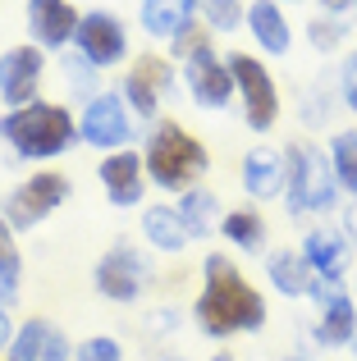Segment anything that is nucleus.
Instances as JSON below:
<instances>
[{
    "label": "nucleus",
    "instance_id": "obj_1",
    "mask_svg": "<svg viewBox=\"0 0 357 361\" xmlns=\"http://www.w3.org/2000/svg\"><path fill=\"white\" fill-rule=\"evenodd\" d=\"M193 325L211 343H229L243 334H266L270 325V302L248 274L238 270L229 252H206L202 256V283L193 298Z\"/></svg>",
    "mask_w": 357,
    "mask_h": 361
},
{
    "label": "nucleus",
    "instance_id": "obj_2",
    "mask_svg": "<svg viewBox=\"0 0 357 361\" xmlns=\"http://www.w3.org/2000/svg\"><path fill=\"white\" fill-rule=\"evenodd\" d=\"M0 142L9 147V156L23 160V165L42 169V165H55L60 156H69L78 142V115L73 106L64 101H28L18 110H5L0 115Z\"/></svg>",
    "mask_w": 357,
    "mask_h": 361
},
{
    "label": "nucleus",
    "instance_id": "obj_3",
    "mask_svg": "<svg viewBox=\"0 0 357 361\" xmlns=\"http://www.w3.org/2000/svg\"><path fill=\"white\" fill-rule=\"evenodd\" d=\"M143 169H147L152 192L178 197L188 188L206 183V174H211V147L188 123L165 115L143 133Z\"/></svg>",
    "mask_w": 357,
    "mask_h": 361
},
{
    "label": "nucleus",
    "instance_id": "obj_4",
    "mask_svg": "<svg viewBox=\"0 0 357 361\" xmlns=\"http://www.w3.org/2000/svg\"><path fill=\"white\" fill-rule=\"evenodd\" d=\"M284 211L294 220H330L339 211L344 192L334 183V169H330V156H325V142L316 137H294L284 147Z\"/></svg>",
    "mask_w": 357,
    "mask_h": 361
},
{
    "label": "nucleus",
    "instance_id": "obj_5",
    "mask_svg": "<svg viewBox=\"0 0 357 361\" xmlns=\"http://www.w3.org/2000/svg\"><path fill=\"white\" fill-rule=\"evenodd\" d=\"M156 283V256L133 238H115L92 261V288L115 307H138Z\"/></svg>",
    "mask_w": 357,
    "mask_h": 361
},
{
    "label": "nucleus",
    "instance_id": "obj_6",
    "mask_svg": "<svg viewBox=\"0 0 357 361\" xmlns=\"http://www.w3.org/2000/svg\"><path fill=\"white\" fill-rule=\"evenodd\" d=\"M115 92L124 97V106H128V115L138 119V128H152L156 119H165V106L178 101L183 82H178V69H174L170 55L147 51L124 69V78L115 82Z\"/></svg>",
    "mask_w": 357,
    "mask_h": 361
},
{
    "label": "nucleus",
    "instance_id": "obj_7",
    "mask_svg": "<svg viewBox=\"0 0 357 361\" xmlns=\"http://www.w3.org/2000/svg\"><path fill=\"white\" fill-rule=\"evenodd\" d=\"M73 197V178L55 165H42L32 174H23L5 197H0V215L14 233H32L51 220L55 211H64V202Z\"/></svg>",
    "mask_w": 357,
    "mask_h": 361
},
{
    "label": "nucleus",
    "instance_id": "obj_8",
    "mask_svg": "<svg viewBox=\"0 0 357 361\" xmlns=\"http://www.w3.org/2000/svg\"><path fill=\"white\" fill-rule=\"evenodd\" d=\"M224 64L234 73V106L243 110V123L252 133H275L279 115H284V97H279L270 64L252 51H224Z\"/></svg>",
    "mask_w": 357,
    "mask_h": 361
},
{
    "label": "nucleus",
    "instance_id": "obj_9",
    "mask_svg": "<svg viewBox=\"0 0 357 361\" xmlns=\"http://www.w3.org/2000/svg\"><path fill=\"white\" fill-rule=\"evenodd\" d=\"M78 142L92 147L97 156H110V151H124L138 142V119L128 115L124 97L115 87H101L92 101H83L78 110Z\"/></svg>",
    "mask_w": 357,
    "mask_h": 361
},
{
    "label": "nucleus",
    "instance_id": "obj_10",
    "mask_svg": "<svg viewBox=\"0 0 357 361\" xmlns=\"http://www.w3.org/2000/svg\"><path fill=\"white\" fill-rule=\"evenodd\" d=\"M312 320H307V343L316 353H349L353 329H357V298L349 283H321L312 288Z\"/></svg>",
    "mask_w": 357,
    "mask_h": 361
},
{
    "label": "nucleus",
    "instance_id": "obj_11",
    "mask_svg": "<svg viewBox=\"0 0 357 361\" xmlns=\"http://www.w3.org/2000/svg\"><path fill=\"white\" fill-rule=\"evenodd\" d=\"M73 51H78L92 69L110 73V69L133 60V37H128V23L115 9H83L78 32H73Z\"/></svg>",
    "mask_w": 357,
    "mask_h": 361
},
{
    "label": "nucleus",
    "instance_id": "obj_12",
    "mask_svg": "<svg viewBox=\"0 0 357 361\" xmlns=\"http://www.w3.org/2000/svg\"><path fill=\"white\" fill-rule=\"evenodd\" d=\"M46 73H51V55L37 51L32 42H18L0 51V106L18 110L28 101H42Z\"/></svg>",
    "mask_w": 357,
    "mask_h": 361
},
{
    "label": "nucleus",
    "instance_id": "obj_13",
    "mask_svg": "<svg viewBox=\"0 0 357 361\" xmlns=\"http://www.w3.org/2000/svg\"><path fill=\"white\" fill-rule=\"evenodd\" d=\"M298 252H303V261L312 265V274L321 283H349V274L357 265V247L349 243V233H344L339 224H330V220L307 224Z\"/></svg>",
    "mask_w": 357,
    "mask_h": 361
},
{
    "label": "nucleus",
    "instance_id": "obj_14",
    "mask_svg": "<svg viewBox=\"0 0 357 361\" xmlns=\"http://www.w3.org/2000/svg\"><path fill=\"white\" fill-rule=\"evenodd\" d=\"M5 361H73V338L55 316L32 311V316H23L14 325Z\"/></svg>",
    "mask_w": 357,
    "mask_h": 361
},
{
    "label": "nucleus",
    "instance_id": "obj_15",
    "mask_svg": "<svg viewBox=\"0 0 357 361\" xmlns=\"http://www.w3.org/2000/svg\"><path fill=\"white\" fill-rule=\"evenodd\" d=\"M97 183H101V192H106V202L115 206V211H138V206H147L152 183H147V169H143V151L124 147V151L101 156Z\"/></svg>",
    "mask_w": 357,
    "mask_h": 361
},
{
    "label": "nucleus",
    "instance_id": "obj_16",
    "mask_svg": "<svg viewBox=\"0 0 357 361\" xmlns=\"http://www.w3.org/2000/svg\"><path fill=\"white\" fill-rule=\"evenodd\" d=\"M83 9L73 0H28L23 5V23H28V42L46 55H60L73 46Z\"/></svg>",
    "mask_w": 357,
    "mask_h": 361
},
{
    "label": "nucleus",
    "instance_id": "obj_17",
    "mask_svg": "<svg viewBox=\"0 0 357 361\" xmlns=\"http://www.w3.org/2000/svg\"><path fill=\"white\" fill-rule=\"evenodd\" d=\"M238 188L243 202L266 206L284 197V147H270V142H257V147L243 151L238 160Z\"/></svg>",
    "mask_w": 357,
    "mask_h": 361
},
{
    "label": "nucleus",
    "instance_id": "obj_18",
    "mask_svg": "<svg viewBox=\"0 0 357 361\" xmlns=\"http://www.w3.org/2000/svg\"><path fill=\"white\" fill-rule=\"evenodd\" d=\"M243 32H252L261 60H289L294 51V23H289V9L275 0H248V18H243Z\"/></svg>",
    "mask_w": 357,
    "mask_h": 361
},
{
    "label": "nucleus",
    "instance_id": "obj_19",
    "mask_svg": "<svg viewBox=\"0 0 357 361\" xmlns=\"http://www.w3.org/2000/svg\"><path fill=\"white\" fill-rule=\"evenodd\" d=\"M220 238L243 256H266L270 252V220L261 206L243 202V206H224L220 215Z\"/></svg>",
    "mask_w": 357,
    "mask_h": 361
},
{
    "label": "nucleus",
    "instance_id": "obj_20",
    "mask_svg": "<svg viewBox=\"0 0 357 361\" xmlns=\"http://www.w3.org/2000/svg\"><path fill=\"white\" fill-rule=\"evenodd\" d=\"M138 229H143V243H147V252H152V256H183L188 247H193L188 229L178 224L174 202H147Z\"/></svg>",
    "mask_w": 357,
    "mask_h": 361
},
{
    "label": "nucleus",
    "instance_id": "obj_21",
    "mask_svg": "<svg viewBox=\"0 0 357 361\" xmlns=\"http://www.w3.org/2000/svg\"><path fill=\"white\" fill-rule=\"evenodd\" d=\"M266 283L284 302H307L312 288H316V274H312V265L303 261L298 247H275V252H266Z\"/></svg>",
    "mask_w": 357,
    "mask_h": 361
},
{
    "label": "nucleus",
    "instance_id": "obj_22",
    "mask_svg": "<svg viewBox=\"0 0 357 361\" xmlns=\"http://www.w3.org/2000/svg\"><path fill=\"white\" fill-rule=\"evenodd\" d=\"M174 211H178V224L188 229V238H193V243H206V238H215V233H220L224 202H220V192H215V188L197 183V188H188V192H178L174 197Z\"/></svg>",
    "mask_w": 357,
    "mask_h": 361
},
{
    "label": "nucleus",
    "instance_id": "obj_23",
    "mask_svg": "<svg viewBox=\"0 0 357 361\" xmlns=\"http://www.w3.org/2000/svg\"><path fill=\"white\" fill-rule=\"evenodd\" d=\"M138 23L152 42L170 46L183 27L197 23V0H138Z\"/></svg>",
    "mask_w": 357,
    "mask_h": 361
},
{
    "label": "nucleus",
    "instance_id": "obj_24",
    "mask_svg": "<svg viewBox=\"0 0 357 361\" xmlns=\"http://www.w3.org/2000/svg\"><path fill=\"white\" fill-rule=\"evenodd\" d=\"M325 156H330V169H334L339 192L349 197V202H357V123L334 128L330 137H325Z\"/></svg>",
    "mask_w": 357,
    "mask_h": 361
},
{
    "label": "nucleus",
    "instance_id": "obj_25",
    "mask_svg": "<svg viewBox=\"0 0 357 361\" xmlns=\"http://www.w3.org/2000/svg\"><path fill=\"white\" fill-rule=\"evenodd\" d=\"M55 64H60L64 101H78V106H83V101H92L101 87H106V82H101L106 73H101V69H92V64L83 60V55L73 51V46H69V51H60V60H55Z\"/></svg>",
    "mask_w": 357,
    "mask_h": 361
},
{
    "label": "nucleus",
    "instance_id": "obj_26",
    "mask_svg": "<svg viewBox=\"0 0 357 361\" xmlns=\"http://www.w3.org/2000/svg\"><path fill=\"white\" fill-rule=\"evenodd\" d=\"M243 18H248V0H197V23L211 27L215 37L243 32Z\"/></svg>",
    "mask_w": 357,
    "mask_h": 361
},
{
    "label": "nucleus",
    "instance_id": "obj_27",
    "mask_svg": "<svg viewBox=\"0 0 357 361\" xmlns=\"http://www.w3.org/2000/svg\"><path fill=\"white\" fill-rule=\"evenodd\" d=\"M183 329V311L174 302H156V307H143V320H138V334L147 343H170V338Z\"/></svg>",
    "mask_w": 357,
    "mask_h": 361
},
{
    "label": "nucleus",
    "instance_id": "obj_28",
    "mask_svg": "<svg viewBox=\"0 0 357 361\" xmlns=\"http://www.w3.org/2000/svg\"><path fill=\"white\" fill-rule=\"evenodd\" d=\"M307 27V46H312L316 55H334V51H344V42L353 37V27L344 23V18H330V14H316L312 23H303Z\"/></svg>",
    "mask_w": 357,
    "mask_h": 361
},
{
    "label": "nucleus",
    "instance_id": "obj_29",
    "mask_svg": "<svg viewBox=\"0 0 357 361\" xmlns=\"http://www.w3.org/2000/svg\"><path fill=\"white\" fill-rule=\"evenodd\" d=\"M330 101H339V87H325V78L321 82H312V87L303 92V101H298V119L307 123V128H325V123H330V115H334V106ZM344 106V101H339Z\"/></svg>",
    "mask_w": 357,
    "mask_h": 361
},
{
    "label": "nucleus",
    "instance_id": "obj_30",
    "mask_svg": "<svg viewBox=\"0 0 357 361\" xmlns=\"http://www.w3.org/2000/svg\"><path fill=\"white\" fill-rule=\"evenodd\" d=\"M73 361H128V348L119 334H87L73 343Z\"/></svg>",
    "mask_w": 357,
    "mask_h": 361
},
{
    "label": "nucleus",
    "instance_id": "obj_31",
    "mask_svg": "<svg viewBox=\"0 0 357 361\" xmlns=\"http://www.w3.org/2000/svg\"><path fill=\"white\" fill-rule=\"evenodd\" d=\"M23 298V252H0V307Z\"/></svg>",
    "mask_w": 357,
    "mask_h": 361
},
{
    "label": "nucleus",
    "instance_id": "obj_32",
    "mask_svg": "<svg viewBox=\"0 0 357 361\" xmlns=\"http://www.w3.org/2000/svg\"><path fill=\"white\" fill-rule=\"evenodd\" d=\"M334 87H339V92L357 87V51H349V55L339 60V69H334Z\"/></svg>",
    "mask_w": 357,
    "mask_h": 361
},
{
    "label": "nucleus",
    "instance_id": "obj_33",
    "mask_svg": "<svg viewBox=\"0 0 357 361\" xmlns=\"http://www.w3.org/2000/svg\"><path fill=\"white\" fill-rule=\"evenodd\" d=\"M316 5H321V14L344 18V23H349V18L357 14V0H316Z\"/></svg>",
    "mask_w": 357,
    "mask_h": 361
},
{
    "label": "nucleus",
    "instance_id": "obj_34",
    "mask_svg": "<svg viewBox=\"0 0 357 361\" xmlns=\"http://www.w3.org/2000/svg\"><path fill=\"white\" fill-rule=\"evenodd\" d=\"M339 229L349 233V243L357 247V202H349V206H339Z\"/></svg>",
    "mask_w": 357,
    "mask_h": 361
},
{
    "label": "nucleus",
    "instance_id": "obj_35",
    "mask_svg": "<svg viewBox=\"0 0 357 361\" xmlns=\"http://www.w3.org/2000/svg\"><path fill=\"white\" fill-rule=\"evenodd\" d=\"M14 325H18V320L9 316V307H0V361H5V353H9V338H14Z\"/></svg>",
    "mask_w": 357,
    "mask_h": 361
},
{
    "label": "nucleus",
    "instance_id": "obj_36",
    "mask_svg": "<svg viewBox=\"0 0 357 361\" xmlns=\"http://www.w3.org/2000/svg\"><path fill=\"white\" fill-rule=\"evenodd\" d=\"M0 252H18V233L5 224V215H0Z\"/></svg>",
    "mask_w": 357,
    "mask_h": 361
},
{
    "label": "nucleus",
    "instance_id": "obj_37",
    "mask_svg": "<svg viewBox=\"0 0 357 361\" xmlns=\"http://www.w3.org/2000/svg\"><path fill=\"white\" fill-rule=\"evenodd\" d=\"M339 101H344V110L357 119V87H349V92H339Z\"/></svg>",
    "mask_w": 357,
    "mask_h": 361
},
{
    "label": "nucleus",
    "instance_id": "obj_38",
    "mask_svg": "<svg viewBox=\"0 0 357 361\" xmlns=\"http://www.w3.org/2000/svg\"><path fill=\"white\" fill-rule=\"evenodd\" d=\"M279 361H316V357L307 353V348H298V353H284V357H279Z\"/></svg>",
    "mask_w": 357,
    "mask_h": 361
},
{
    "label": "nucleus",
    "instance_id": "obj_39",
    "mask_svg": "<svg viewBox=\"0 0 357 361\" xmlns=\"http://www.w3.org/2000/svg\"><path fill=\"white\" fill-rule=\"evenodd\" d=\"M206 361H238V357H234V353H229V348H215V353H211V357H206Z\"/></svg>",
    "mask_w": 357,
    "mask_h": 361
},
{
    "label": "nucleus",
    "instance_id": "obj_40",
    "mask_svg": "<svg viewBox=\"0 0 357 361\" xmlns=\"http://www.w3.org/2000/svg\"><path fill=\"white\" fill-rule=\"evenodd\" d=\"M156 361H193V357H183V353H161Z\"/></svg>",
    "mask_w": 357,
    "mask_h": 361
},
{
    "label": "nucleus",
    "instance_id": "obj_41",
    "mask_svg": "<svg viewBox=\"0 0 357 361\" xmlns=\"http://www.w3.org/2000/svg\"><path fill=\"white\" fill-rule=\"evenodd\" d=\"M349 279H353V283H349V293L357 298V265H353V274H349Z\"/></svg>",
    "mask_w": 357,
    "mask_h": 361
},
{
    "label": "nucleus",
    "instance_id": "obj_42",
    "mask_svg": "<svg viewBox=\"0 0 357 361\" xmlns=\"http://www.w3.org/2000/svg\"><path fill=\"white\" fill-rule=\"evenodd\" d=\"M349 357L357 361V329H353V343H349Z\"/></svg>",
    "mask_w": 357,
    "mask_h": 361
},
{
    "label": "nucleus",
    "instance_id": "obj_43",
    "mask_svg": "<svg viewBox=\"0 0 357 361\" xmlns=\"http://www.w3.org/2000/svg\"><path fill=\"white\" fill-rule=\"evenodd\" d=\"M275 5H284V9H289V5H303V0H275Z\"/></svg>",
    "mask_w": 357,
    "mask_h": 361
}]
</instances>
